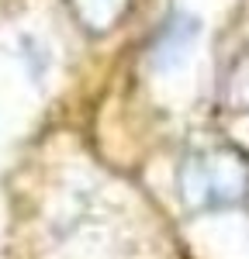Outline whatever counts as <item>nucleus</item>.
Returning <instances> with one entry per match:
<instances>
[{"label":"nucleus","mask_w":249,"mask_h":259,"mask_svg":"<svg viewBox=\"0 0 249 259\" xmlns=\"http://www.w3.org/2000/svg\"><path fill=\"white\" fill-rule=\"evenodd\" d=\"M187 211H228L249 204V156L235 145L194 149L177 173Z\"/></svg>","instance_id":"f257e3e1"},{"label":"nucleus","mask_w":249,"mask_h":259,"mask_svg":"<svg viewBox=\"0 0 249 259\" xmlns=\"http://www.w3.org/2000/svg\"><path fill=\"white\" fill-rule=\"evenodd\" d=\"M66 4H69L73 21L80 24L83 31H90V35L114 31L124 21L128 7H132V0H66Z\"/></svg>","instance_id":"f03ea898"},{"label":"nucleus","mask_w":249,"mask_h":259,"mask_svg":"<svg viewBox=\"0 0 249 259\" xmlns=\"http://www.w3.org/2000/svg\"><path fill=\"white\" fill-rule=\"evenodd\" d=\"M218 100L235 114H249V49H242L225 66L222 83H218Z\"/></svg>","instance_id":"7ed1b4c3"}]
</instances>
